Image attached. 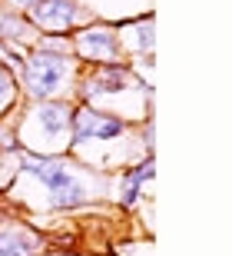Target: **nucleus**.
Masks as SVG:
<instances>
[{
  "mask_svg": "<svg viewBox=\"0 0 232 256\" xmlns=\"http://www.w3.org/2000/svg\"><path fill=\"white\" fill-rule=\"evenodd\" d=\"M10 94H13V80H10L7 66L0 64V104H7V100H10Z\"/></svg>",
  "mask_w": 232,
  "mask_h": 256,
  "instance_id": "nucleus-9",
  "label": "nucleus"
},
{
  "mask_svg": "<svg viewBox=\"0 0 232 256\" xmlns=\"http://www.w3.org/2000/svg\"><path fill=\"white\" fill-rule=\"evenodd\" d=\"M0 256H3V233H0Z\"/></svg>",
  "mask_w": 232,
  "mask_h": 256,
  "instance_id": "nucleus-11",
  "label": "nucleus"
},
{
  "mask_svg": "<svg viewBox=\"0 0 232 256\" xmlns=\"http://www.w3.org/2000/svg\"><path fill=\"white\" fill-rule=\"evenodd\" d=\"M0 136H3V126H0Z\"/></svg>",
  "mask_w": 232,
  "mask_h": 256,
  "instance_id": "nucleus-12",
  "label": "nucleus"
},
{
  "mask_svg": "<svg viewBox=\"0 0 232 256\" xmlns=\"http://www.w3.org/2000/svg\"><path fill=\"white\" fill-rule=\"evenodd\" d=\"M13 4H17V7H37L40 0H13Z\"/></svg>",
  "mask_w": 232,
  "mask_h": 256,
  "instance_id": "nucleus-10",
  "label": "nucleus"
},
{
  "mask_svg": "<svg viewBox=\"0 0 232 256\" xmlns=\"http://www.w3.org/2000/svg\"><path fill=\"white\" fill-rule=\"evenodd\" d=\"M70 126H73V143H83V140H90V136L110 140V136H120V133L126 130L123 120L103 116V114H96V110H90V106H83V110L70 120Z\"/></svg>",
  "mask_w": 232,
  "mask_h": 256,
  "instance_id": "nucleus-2",
  "label": "nucleus"
},
{
  "mask_svg": "<svg viewBox=\"0 0 232 256\" xmlns=\"http://www.w3.org/2000/svg\"><path fill=\"white\" fill-rule=\"evenodd\" d=\"M76 0H40L37 4V24L50 30H66L76 24Z\"/></svg>",
  "mask_w": 232,
  "mask_h": 256,
  "instance_id": "nucleus-3",
  "label": "nucleus"
},
{
  "mask_svg": "<svg viewBox=\"0 0 232 256\" xmlns=\"http://www.w3.org/2000/svg\"><path fill=\"white\" fill-rule=\"evenodd\" d=\"M123 84H126L123 66H106V70H100V74L93 76V86H96V90H103V94H113V90H120Z\"/></svg>",
  "mask_w": 232,
  "mask_h": 256,
  "instance_id": "nucleus-7",
  "label": "nucleus"
},
{
  "mask_svg": "<svg viewBox=\"0 0 232 256\" xmlns=\"http://www.w3.org/2000/svg\"><path fill=\"white\" fill-rule=\"evenodd\" d=\"M23 80H27V90L33 96L56 94L60 84L66 80V57H60L53 50H37L23 66Z\"/></svg>",
  "mask_w": 232,
  "mask_h": 256,
  "instance_id": "nucleus-1",
  "label": "nucleus"
},
{
  "mask_svg": "<svg viewBox=\"0 0 232 256\" xmlns=\"http://www.w3.org/2000/svg\"><path fill=\"white\" fill-rule=\"evenodd\" d=\"M80 50H83L86 57H113L116 54V40L106 34V30H86L83 37H80Z\"/></svg>",
  "mask_w": 232,
  "mask_h": 256,
  "instance_id": "nucleus-5",
  "label": "nucleus"
},
{
  "mask_svg": "<svg viewBox=\"0 0 232 256\" xmlns=\"http://www.w3.org/2000/svg\"><path fill=\"white\" fill-rule=\"evenodd\" d=\"M37 116H40V124H43V133H50V136H60L70 126V120H73L66 104H43L37 110Z\"/></svg>",
  "mask_w": 232,
  "mask_h": 256,
  "instance_id": "nucleus-4",
  "label": "nucleus"
},
{
  "mask_svg": "<svg viewBox=\"0 0 232 256\" xmlns=\"http://www.w3.org/2000/svg\"><path fill=\"white\" fill-rule=\"evenodd\" d=\"M40 246V236L33 233H3V256H33V250Z\"/></svg>",
  "mask_w": 232,
  "mask_h": 256,
  "instance_id": "nucleus-6",
  "label": "nucleus"
},
{
  "mask_svg": "<svg viewBox=\"0 0 232 256\" xmlns=\"http://www.w3.org/2000/svg\"><path fill=\"white\" fill-rule=\"evenodd\" d=\"M50 196H53V206H76V203L83 200V190L73 183V186H66V190H60V193H50Z\"/></svg>",
  "mask_w": 232,
  "mask_h": 256,
  "instance_id": "nucleus-8",
  "label": "nucleus"
}]
</instances>
